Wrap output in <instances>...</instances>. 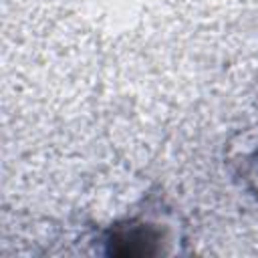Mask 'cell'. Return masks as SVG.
<instances>
[{
	"label": "cell",
	"instance_id": "obj_1",
	"mask_svg": "<svg viewBox=\"0 0 258 258\" xmlns=\"http://www.w3.org/2000/svg\"><path fill=\"white\" fill-rule=\"evenodd\" d=\"M115 244H125V248H121L119 252L121 254H147V244H153L155 242V236H151L145 228H129V230H119L113 240Z\"/></svg>",
	"mask_w": 258,
	"mask_h": 258
}]
</instances>
